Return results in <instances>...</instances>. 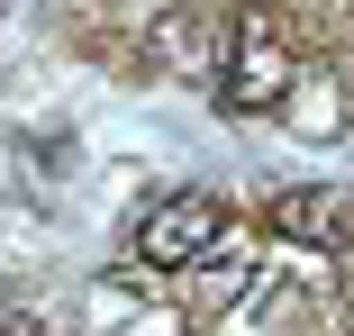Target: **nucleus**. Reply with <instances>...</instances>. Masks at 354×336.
<instances>
[{
    "instance_id": "nucleus-2",
    "label": "nucleus",
    "mask_w": 354,
    "mask_h": 336,
    "mask_svg": "<svg viewBox=\"0 0 354 336\" xmlns=\"http://www.w3.org/2000/svg\"><path fill=\"white\" fill-rule=\"evenodd\" d=\"M218 236H227L218 200H209V191H173V200L146 209V227H136V263H146V273H191Z\"/></svg>"
},
{
    "instance_id": "nucleus-1",
    "label": "nucleus",
    "mask_w": 354,
    "mask_h": 336,
    "mask_svg": "<svg viewBox=\"0 0 354 336\" xmlns=\"http://www.w3.org/2000/svg\"><path fill=\"white\" fill-rule=\"evenodd\" d=\"M291 28H281V10H236V28H227V64H218V91H227V109L236 118H263V109H281L291 100Z\"/></svg>"
},
{
    "instance_id": "nucleus-3",
    "label": "nucleus",
    "mask_w": 354,
    "mask_h": 336,
    "mask_svg": "<svg viewBox=\"0 0 354 336\" xmlns=\"http://www.w3.org/2000/svg\"><path fill=\"white\" fill-rule=\"evenodd\" d=\"M272 236L345 254L354 245V182H291V191H272Z\"/></svg>"
},
{
    "instance_id": "nucleus-4",
    "label": "nucleus",
    "mask_w": 354,
    "mask_h": 336,
    "mask_svg": "<svg viewBox=\"0 0 354 336\" xmlns=\"http://www.w3.org/2000/svg\"><path fill=\"white\" fill-rule=\"evenodd\" d=\"M254 282V245L245 236H218V245H209L200 263H191V273H182V291H191V318H218L236 291Z\"/></svg>"
}]
</instances>
